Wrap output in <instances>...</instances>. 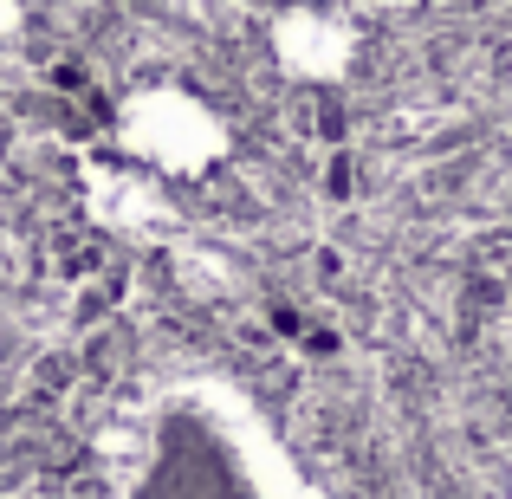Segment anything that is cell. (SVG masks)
Returning a JSON list of instances; mask_svg holds the SVG:
<instances>
[{"mask_svg": "<svg viewBox=\"0 0 512 499\" xmlns=\"http://www.w3.org/2000/svg\"><path fill=\"white\" fill-rule=\"evenodd\" d=\"M137 499H253V487L240 474V461L221 448V435H208L195 415H182L156 448Z\"/></svg>", "mask_w": 512, "mask_h": 499, "instance_id": "cell-2", "label": "cell"}, {"mask_svg": "<svg viewBox=\"0 0 512 499\" xmlns=\"http://www.w3.org/2000/svg\"><path fill=\"white\" fill-rule=\"evenodd\" d=\"M117 156L163 182H201L227 156V117L188 85H137L117 104Z\"/></svg>", "mask_w": 512, "mask_h": 499, "instance_id": "cell-1", "label": "cell"}, {"mask_svg": "<svg viewBox=\"0 0 512 499\" xmlns=\"http://www.w3.org/2000/svg\"><path fill=\"white\" fill-rule=\"evenodd\" d=\"M20 39V0H0V46Z\"/></svg>", "mask_w": 512, "mask_h": 499, "instance_id": "cell-4", "label": "cell"}, {"mask_svg": "<svg viewBox=\"0 0 512 499\" xmlns=\"http://www.w3.org/2000/svg\"><path fill=\"white\" fill-rule=\"evenodd\" d=\"M273 59L286 78H305V85H331V78L350 72L357 59V26L331 7H286L273 13Z\"/></svg>", "mask_w": 512, "mask_h": 499, "instance_id": "cell-3", "label": "cell"}]
</instances>
